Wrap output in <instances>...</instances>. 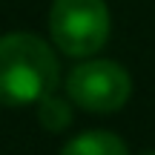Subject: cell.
<instances>
[{"instance_id": "1", "label": "cell", "mask_w": 155, "mask_h": 155, "mask_svg": "<svg viewBox=\"0 0 155 155\" xmlns=\"http://www.w3.org/2000/svg\"><path fill=\"white\" fill-rule=\"evenodd\" d=\"M58 81V55L40 35H0V106H32L55 92Z\"/></svg>"}, {"instance_id": "2", "label": "cell", "mask_w": 155, "mask_h": 155, "mask_svg": "<svg viewBox=\"0 0 155 155\" xmlns=\"http://www.w3.org/2000/svg\"><path fill=\"white\" fill-rule=\"evenodd\" d=\"M112 17L106 0H52L49 38L69 58H92L106 46Z\"/></svg>"}, {"instance_id": "3", "label": "cell", "mask_w": 155, "mask_h": 155, "mask_svg": "<svg viewBox=\"0 0 155 155\" xmlns=\"http://www.w3.org/2000/svg\"><path fill=\"white\" fill-rule=\"evenodd\" d=\"M132 95V78L118 61L83 58L66 75V98L72 106L92 115H112L124 109Z\"/></svg>"}, {"instance_id": "4", "label": "cell", "mask_w": 155, "mask_h": 155, "mask_svg": "<svg viewBox=\"0 0 155 155\" xmlns=\"http://www.w3.org/2000/svg\"><path fill=\"white\" fill-rule=\"evenodd\" d=\"M61 155H129V147L109 129H86L69 138Z\"/></svg>"}, {"instance_id": "5", "label": "cell", "mask_w": 155, "mask_h": 155, "mask_svg": "<svg viewBox=\"0 0 155 155\" xmlns=\"http://www.w3.org/2000/svg\"><path fill=\"white\" fill-rule=\"evenodd\" d=\"M35 106H38V124L46 132L58 135L63 129H69V124H72V101L69 98H61L58 92H49Z\"/></svg>"}, {"instance_id": "6", "label": "cell", "mask_w": 155, "mask_h": 155, "mask_svg": "<svg viewBox=\"0 0 155 155\" xmlns=\"http://www.w3.org/2000/svg\"><path fill=\"white\" fill-rule=\"evenodd\" d=\"M141 155H155V150H147V152H141Z\"/></svg>"}]
</instances>
